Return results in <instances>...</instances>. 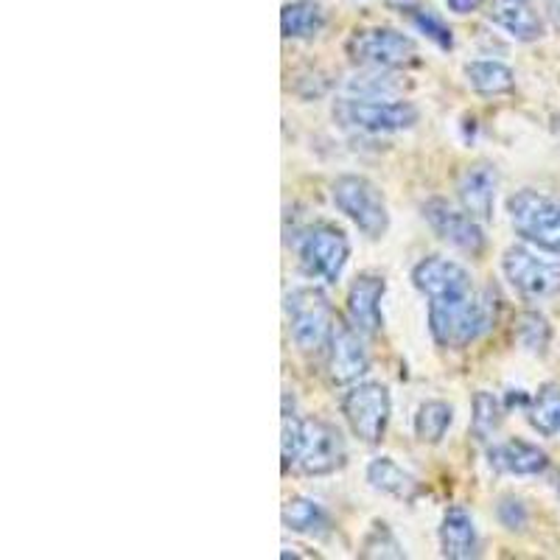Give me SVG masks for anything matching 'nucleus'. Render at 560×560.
<instances>
[{"instance_id": "1", "label": "nucleus", "mask_w": 560, "mask_h": 560, "mask_svg": "<svg viewBox=\"0 0 560 560\" xmlns=\"http://www.w3.org/2000/svg\"><path fill=\"white\" fill-rule=\"evenodd\" d=\"M497 323V303L488 292H468L454 300L429 303V334L440 348L463 350Z\"/></svg>"}, {"instance_id": "2", "label": "nucleus", "mask_w": 560, "mask_h": 560, "mask_svg": "<svg viewBox=\"0 0 560 560\" xmlns=\"http://www.w3.org/2000/svg\"><path fill=\"white\" fill-rule=\"evenodd\" d=\"M331 199L334 208L353 222L364 238L378 242L387 236L389 210L376 183H370L362 174H339L331 183Z\"/></svg>"}, {"instance_id": "3", "label": "nucleus", "mask_w": 560, "mask_h": 560, "mask_svg": "<svg viewBox=\"0 0 560 560\" xmlns=\"http://www.w3.org/2000/svg\"><path fill=\"white\" fill-rule=\"evenodd\" d=\"M283 312H287L292 342L303 353H317V350L328 348V339H331L337 317H334L331 300H328V294L323 289L294 287L292 292H287Z\"/></svg>"}, {"instance_id": "4", "label": "nucleus", "mask_w": 560, "mask_h": 560, "mask_svg": "<svg viewBox=\"0 0 560 560\" xmlns=\"http://www.w3.org/2000/svg\"><path fill=\"white\" fill-rule=\"evenodd\" d=\"M334 121L364 135L407 132L418 124V107L404 98L342 96L334 102Z\"/></svg>"}, {"instance_id": "5", "label": "nucleus", "mask_w": 560, "mask_h": 560, "mask_svg": "<svg viewBox=\"0 0 560 560\" xmlns=\"http://www.w3.org/2000/svg\"><path fill=\"white\" fill-rule=\"evenodd\" d=\"M513 230L541 253L560 255V199L524 188L508 199Z\"/></svg>"}, {"instance_id": "6", "label": "nucleus", "mask_w": 560, "mask_h": 560, "mask_svg": "<svg viewBox=\"0 0 560 560\" xmlns=\"http://www.w3.org/2000/svg\"><path fill=\"white\" fill-rule=\"evenodd\" d=\"M350 258V242L345 230L334 222H317L303 230L298 244V267L308 280L337 283Z\"/></svg>"}, {"instance_id": "7", "label": "nucleus", "mask_w": 560, "mask_h": 560, "mask_svg": "<svg viewBox=\"0 0 560 560\" xmlns=\"http://www.w3.org/2000/svg\"><path fill=\"white\" fill-rule=\"evenodd\" d=\"M342 415L348 420L350 432L357 434L368 446H378L387 434L389 415H393V398L382 382H357L350 384L342 395Z\"/></svg>"}, {"instance_id": "8", "label": "nucleus", "mask_w": 560, "mask_h": 560, "mask_svg": "<svg viewBox=\"0 0 560 560\" xmlns=\"http://www.w3.org/2000/svg\"><path fill=\"white\" fill-rule=\"evenodd\" d=\"M345 51L359 68L401 70L418 62V43L398 28L373 26L353 32Z\"/></svg>"}, {"instance_id": "9", "label": "nucleus", "mask_w": 560, "mask_h": 560, "mask_svg": "<svg viewBox=\"0 0 560 560\" xmlns=\"http://www.w3.org/2000/svg\"><path fill=\"white\" fill-rule=\"evenodd\" d=\"M502 272L508 283L524 298H552L560 292V261H549L533 247H510L502 255Z\"/></svg>"}, {"instance_id": "10", "label": "nucleus", "mask_w": 560, "mask_h": 560, "mask_svg": "<svg viewBox=\"0 0 560 560\" xmlns=\"http://www.w3.org/2000/svg\"><path fill=\"white\" fill-rule=\"evenodd\" d=\"M423 219H427V224L432 228L434 236H438L440 242H446L448 247L459 249V253L465 255H474V258L485 253L488 238H485L482 224H479V219L471 217L463 205L454 208L446 199L434 197L423 205Z\"/></svg>"}, {"instance_id": "11", "label": "nucleus", "mask_w": 560, "mask_h": 560, "mask_svg": "<svg viewBox=\"0 0 560 560\" xmlns=\"http://www.w3.org/2000/svg\"><path fill=\"white\" fill-rule=\"evenodd\" d=\"M345 463H348V446H345L342 432L328 420L306 418L303 443H300L298 463H294L300 471L306 477H325V474L345 468Z\"/></svg>"}, {"instance_id": "12", "label": "nucleus", "mask_w": 560, "mask_h": 560, "mask_svg": "<svg viewBox=\"0 0 560 560\" xmlns=\"http://www.w3.org/2000/svg\"><path fill=\"white\" fill-rule=\"evenodd\" d=\"M325 350H328V376L334 384L350 387L368 376L370 353L364 345V334L357 331L348 319H337Z\"/></svg>"}, {"instance_id": "13", "label": "nucleus", "mask_w": 560, "mask_h": 560, "mask_svg": "<svg viewBox=\"0 0 560 560\" xmlns=\"http://www.w3.org/2000/svg\"><path fill=\"white\" fill-rule=\"evenodd\" d=\"M412 287L429 303H434V300H454L474 292V278L463 264L443 255H429L412 267Z\"/></svg>"}, {"instance_id": "14", "label": "nucleus", "mask_w": 560, "mask_h": 560, "mask_svg": "<svg viewBox=\"0 0 560 560\" xmlns=\"http://www.w3.org/2000/svg\"><path fill=\"white\" fill-rule=\"evenodd\" d=\"M384 294H387V280L382 275L362 272L350 283L348 298H345V319L364 337H376L384 328Z\"/></svg>"}, {"instance_id": "15", "label": "nucleus", "mask_w": 560, "mask_h": 560, "mask_svg": "<svg viewBox=\"0 0 560 560\" xmlns=\"http://www.w3.org/2000/svg\"><path fill=\"white\" fill-rule=\"evenodd\" d=\"M497 191H499V172L493 163H471L465 166L457 177V199L471 217L479 222H490L493 219V208H497Z\"/></svg>"}, {"instance_id": "16", "label": "nucleus", "mask_w": 560, "mask_h": 560, "mask_svg": "<svg viewBox=\"0 0 560 560\" xmlns=\"http://www.w3.org/2000/svg\"><path fill=\"white\" fill-rule=\"evenodd\" d=\"M488 463L493 471L510 474V477H538L549 468L547 452L522 438L493 443L488 448Z\"/></svg>"}, {"instance_id": "17", "label": "nucleus", "mask_w": 560, "mask_h": 560, "mask_svg": "<svg viewBox=\"0 0 560 560\" xmlns=\"http://www.w3.org/2000/svg\"><path fill=\"white\" fill-rule=\"evenodd\" d=\"M440 555L448 560L479 558V533L474 516L465 508H448L438 529Z\"/></svg>"}, {"instance_id": "18", "label": "nucleus", "mask_w": 560, "mask_h": 560, "mask_svg": "<svg viewBox=\"0 0 560 560\" xmlns=\"http://www.w3.org/2000/svg\"><path fill=\"white\" fill-rule=\"evenodd\" d=\"M488 18L518 43H535L544 37V20L535 12L533 0H493Z\"/></svg>"}, {"instance_id": "19", "label": "nucleus", "mask_w": 560, "mask_h": 560, "mask_svg": "<svg viewBox=\"0 0 560 560\" xmlns=\"http://www.w3.org/2000/svg\"><path fill=\"white\" fill-rule=\"evenodd\" d=\"M364 477H368L370 488L389 499H398V502H415L420 497V479L404 465L395 463L393 457L370 459Z\"/></svg>"}, {"instance_id": "20", "label": "nucleus", "mask_w": 560, "mask_h": 560, "mask_svg": "<svg viewBox=\"0 0 560 560\" xmlns=\"http://www.w3.org/2000/svg\"><path fill=\"white\" fill-rule=\"evenodd\" d=\"M465 82L479 96H508L516 90V73L497 59H477L463 68Z\"/></svg>"}, {"instance_id": "21", "label": "nucleus", "mask_w": 560, "mask_h": 560, "mask_svg": "<svg viewBox=\"0 0 560 560\" xmlns=\"http://www.w3.org/2000/svg\"><path fill=\"white\" fill-rule=\"evenodd\" d=\"M283 527L308 538H325L331 533V516L317 499L294 497L283 508Z\"/></svg>"}, {"instance_id": "22", "label": "nucleus", "mask_w": 560, "mask_h": 560, "mask_svg": "<svg viewBox=\"0 0 560 560\" xmlns=\"http://www.w3.org/2000/svg\"><path fill=\"white\" fill-rule=\"evenodd\" d=\"M325 28V9L317 0H292L280 12V32L287 39H312Z\"/></svg>"}, {"instance_id": "23", "label": "nucleus", "mask_w": 560, "mask_h": 560, "mask_svg": "<svg viewBox=\"0 0 560 560\" xmlns=\"http://www.w3.org/2000/svg\"><path fill=\"white\" fill-rule=\"evenodd\" d=\"M454 423V407L446 401H423L418 407V412H415V438L420 440V443H427V446H438V443H443V438L448 434V429H452Z\"/></svg>"}, {"instance_id": "24", "label": "nucleus", "mask_w": 560, "mask_h": 560, "mask_svg": "<svg viewBox=\"0 0 560 560\" xmlns=\"http://www.w3.org/2000/svg\"><path fill=\"white\" fill-rule=\"evenodd\" d=\"M529 427L541 438H558L560 434V387L544 384L527 404Z\"/></svg>"}, {"instance_id": "25", "label": "nucleus", "mask_w": 560, "mask_h": 560, "mask_svg": "<svg viewBox=\"0 0 560 560\" xmlns=\"http://www.w3.org/2000/svg\"><path fill=\"white\" fill-rule=\"evenodd\" d=\"M345 93L359 98H398L401 82H398L393 70L364 68L345 82Z\"/></svg>"}, {"instance_id": "26", "label": "nucleus", "mask_w": 560, "mask_h": 560, "mask_svg": "<svg viewBox=\"0 0 560 560\" xmlns=\"http://www.w3.org/2000/svg\"><path fill=\"white\" fill-rule=\"evenodd\" d=\"M504 418L502 401L497 395L488 393V389H479L474 395V407H471V434L479 440V443H488L493 440V434L499 432Z\"/></svg>"}, {"instance_id": "27", "label": "nucleus", "mask_w": 560, "mask_h": 560, "mask_svg": "<svg viewBox=\"0 0 560 560\" xmlns=\"http://www.w3.org/2000/svg\"><path fill=\"white\" fill-rule=\"evenodd\" d=\"M303 427H306V418H300L294 398L287 393L283 395V418H280V457H283V468L298 463Z\"/></svg>"}, {"instance_id": "28", "label": "nucleus", "mask_w": 560, "mask_h": 560, "mask_svg": "<svg viewBox=\"0 0 560 560\" xmlns=\"http://www.w3.org/2000/svg\"><path fill=\"white\" fill-rule=\"evenodd\" d=\"M516 339L522 342L524 350L529 353H547V345L552 339V328H549V319L538 312H524L518 317L516 325Z\"/></svg>"}, {"instance_id": "29", "label": "nucleus", "mask_w": 560, "mask_h": 560, "mask_svg": "<svg viewBox=\"0 0 560 560\" xmlns=\"http://www.w3.org/2000/svg\"><path fill=\"white\" fill-rule=\"evenodd\" d=\"M407 18L415 28H418L429 43H434L440 51H452L454 48V34L452 28L443 23V18H438L434 12L429 9H407Z\"/></svg>"}, {"instance_id": "30", "label": "nucleus", "mask_w": 560, "mask_h": 560, "mask_svg": "<svg viewBox=\"0 0 560 560\" xmlns=\"http://www.w3.org/2000/svg\"><path fill=\"white\" fill-rule=\"evenodd\" d=\"M362 555L364 558H407L401 541L395 538L393 529L384 522H376L370 527V533L364 535Z\"/></svg>"}, {"instance_id": "31", "label": "nucleus", "mask_w": 560, "mask_h": 560, "mask_svg": "<svg viewBox=\"0 0 560 560\" xmlns=\"http://www.w3.org/2000/svg\"><path fill=\"white\" fill-rule=\"evenodd\" d=\"M497 518L504 529H510V533H522L529 524V510L527 504H524V499L513 497V493H504L497 502Z\"/></svg>"}, {"instance_id": "32", "label": "nucleus", "mask_w": 560, "mask_h": 560, "mask_svg": "<svg viewBox=\"0 0 560 560\" xmlns=\"http://www.w3.org/2000/svg\"><path fill=\"white\" fill-rule=\"evenodd\" d=\"M485 0H446V9L454 14H471L482 7Z\"/></svg>"}, {"instance_id": "33", "label": "nucleus", "mask_w": 560, "mask_h": 560, "mask_svg": "<svg viewBox=\"0 0 560 560\" xmlns=\"http://www.w3.org/2000/svg\"><path fill=\"white\" fill-rule=\"evenodd\" d=\"M544 9H547L549 23L560 32V0H544Z\"/></svg>"}, {"instance_id": "34", "label": "nucleus", "mask_w": 560, "mask_h": 560, "mask_svg": "<svg viewBox=\"0 0 560 560\" xmlns=\"http://www.w3.org/2000/svg\"><path fill=\"white\" fill-rule=\"evenodd\" d=\"M558 132H560V124H558Z\"/></svg>"}, {"instance_id": "35", "label": "nucleus", "mask_w": 560, "mask_h": 560, "mask_svg": "<svg viewBox=\"0 0 560 560\" xmlns=\"http://www.w3.org/2000/svg\"><path fill=\"white\" fill-rule=\"evenodd\" d=\"M558 493H560V485H558Z\"/></svg>"}]
</instances>
